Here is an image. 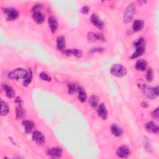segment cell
I'll return each mask as SVG.
<instances>
[{
    "instance_id": "obj_1",
    "label": "cell",
    "mask_w": 159,
    "mask_h": 159,
    "mask_svg": "<svg viewBox=\"0 0 159 159\" xmlns=\"http://www.w3.org/2000/svg\"><path fill=\"white\" fill-rule=\"evenodd\" d=\"M134 45L135 47V51L131 57L132 59H137L144 54L146 51V42L144 39L142 37L138 39L134 42Z\"/></svg>"
},
{
    "instance_id": "obj_2",
    "label": "cell",
    "mask_w": 159,
    "mask_h": 159,
    "mask_svg": "<svg viewBox=\"0 0 159 159\" xmlns=\"http://www.w3.org/2000/svg\"><path fill=\"white\" fill-rule=\"evenodd\" d=\"M136 11V7L134 3H131L126 7L123 16V21L125 23L127 24L133 19Z\"/></svg>"
},
{
    "instance_id": "obj_3",
    "label": "cell",
    "mask_w": 159,
    "mask_h": 159,
    "mask_svg": "<svg viewBox=\"0 0 159 159\" xmlns=\"http://www.w3.org/2000/svg\"><path fill=\"white\" fill-rule=\"evenodd\" d=\"M111 74L116 77H124L127 74V70L126 68L121 64L116 63L112 65L110 69Z\"/></svg>"
},
{
    "instance_id": "obj_4",
    "label": "cell",
    "mask_w": 159,
    "mask_h": 159,
    "mask_svg": "<svg viewBox=\"0 0 159 159\" xmlns=\"http://www.w3.org/2000/svg\"><path fill=\"white\" fill-rule=\"evenodd\" d=\"M144 94L149 98L155 99L158 95V86L155 88L149 86L146 84L142 88Z\"/></svg>"
},
{
    "instance_id": "obj_5",
    "label": "cell",
    "mask_w": 159,
    "mask_h": 159,
    "mask_svg": "<svg viewBox=\"0 0 159 159\" xmlns=\"http://www.w3.org/2000/svg\"><path fill=\"white\" fill-rule=\"evenodd\" d=\"M28 74V71L22 68H17L8 74V78L11 80H19L24 78Z\"/></svg>"
},
{
    "instance_id": "obj_6",
    "label": "cell",
    "mask_w": 159,
    "mask_h": 159,
    "mask_svg": "<svg viewBox=\"0 0 159 159\" xmlns=\"http://www.w3.org/2000/svg\"><path fill=\"white\" fill-rule=\"evenodd\" d=\"M4 12L6 14L7 19L8 21H14L19 16V12L17 9L12 8H5Z\"/></svg>"
},
{
    "instance_id": "obj_7",
    "label": "cell",
    "mask_w": 159,
    "mask_h": 159,
    "mask_svg": "<svg viewBox=\"0 0 159 159\" xmlns=\"http://www.w3.org/2000/svg\"><path fill=\"white\" fill-rule=\"evenodd\" d=\"M130 153H131V151L129 148L126 146H122L119 147L116 151L117 156L119 158H123L128 157Z\"/></svg>"
},
{
    "instance_id": "obj_8",
    "label": "cell",
    "mask_w": 159,
    "mask_h": 159,
    "mask_svg": "<svg viewBox=\"0 0 159 159\" xmlns=\"http://www.w3.org/2000/svg\"><path fill=\"white\" fill-rule=\"evenodd\" d=\"M32 139L34 142L40 145L45 142V137L39 131H35L32 135Z\"/></svg>"
},
{
    "instance_id": "obj_9",
    "label": "cell",
    "mask_w": 159,
    "mask_h": 159,
    "mask_svg": "<svg viewBox=\"0 0 159 159\" xmlns=\"http://www.w3.org/2000/svg\"><path fill=\"white\" fill-rule=\"evenodd\" d=\"M91 22L92 23L100 29H102L104 28L103 22L100 19V17L95 14H93L91 16Z\"/></svg>"
},
{
    "instance_id": "obj_10",
    "label": "cell",
    "mask_w": 159,
    "mask_h": 159,
    "mask_svg": "<svg viewBox=\"0 0 159 159\" xmlns=\"http://www.w3.org/2000/svg\"><path fill=\"white\" fill-rule=\"evenodd\" d=\"M63 153V150L60 147H54L51 149L48 152V155L52 158H60L62 157Z\"/></svg>"
},
{
    "instance_id": "obj_11",
    "label": "cell",
    "mask_w": 159,
    "mask_h": 159,
    "mask_svg": "<svg viewBox=\"0 0 159 159\" xmlns=\"http://www.w3.org/2000/svg\"><path fill=\"white\" fill-rule=\"evenodd\" d=\"M49 26L50 28V29L51 32L54 34L56 32L58 27H59V23L57 19L54 16H51L49 18Z\"/></svg>"
},
{
    "instance_id": "obj_12",
    "label": "cell",
    "mask_w": 159,
    "mask_h": 159,
    "mask_svg": "<svg viewBox=\"0 0 159 159\" xmlns=\"http://www.w3.org/2000/svg\"><path fill=\"white\" fill-rule=\"evenodd\" d=\"M98 116L103 120H106L108 118V111L104 104H101L98 106Z\"/></svg>"
},
{
    "instance_id": "obj_13",
    "label": "cell",
    "mask_w": 159,
    "mask_h": 159,
    "mask_svg": "<svg viewBox=\"0 0 159 159\" xmlns=\"http://www.w3.org/2000/svg\"><path fill=\"white\" fill-rule=\"evenodd\" d=\"M111 133L116 137H119L123 134V131L122 128L117 124H113L111 126Z\"/></svg>"
},
{
    "instance_id": "obj_14",
    "label": "cell",
    "mask_w": 159,
    "mask_h": 159,
    "mask_svg": "<svg viewBox=\"0 0 159 159\" xmlns=\"http://www.w3.org/2000/svg\"><path fill=\"white\" fill-rule=\"evenodd\" d=\"M2 88L5 91V92L6 93V95L8 98H12L14 97L15 92L11 86L8 85L7 84H3Z\"/></svg>"
},
{
    "instance_id": "obj_15",
    "label": "cell",
    "mask_w": 159,
    "mask_h": 159,
    "mask_svg": "<svg viewBox=\"0 0 159 159\" xmlns=\"http://www.w3.org/2000/svg\"><path fill=\"white\" fill-rule=\"evenodd\" d=\"M146 129L147 132L152 134H158V127L153 122H149L146 125Z\"/></svg>"
},
{
    "instance_id": "obj_16",
    "label": "cell",
    "mask_w": 159,
    "mask_h": 159,
    "mask_svg": "<svg viewBox=\"0 0 159 159\" xmlns=\"http://www.w3.org/2000/svg\"><path fill=\"white\" fill-rule=\"evenodd\" d=\"M64 54L68 56H75L77 57H81L82 56V52L79 49H67L63 51Z\"/></svg>"
},
{
    "instance_id": "obj_17",
    "label": "cell",
    "mask_w": 159,
    "mask_h": 159,
    "mask_svg": "<svg viewBox=\"0 0 159 159\" xmlns=\"http://www.w3.org/2000/svg\"><path fill=\"white\" fill-rule=\"evenodd\" d=\"M22 126H23L25 131L26 133H30L32 132L34 127V124L32 121L25 120L22 122Z\"/></svg>"
},
{
    "instance_id": "obj_18",
    "label": "cell",
    "mask_w": 159,
    "mask_h": 159,
    "mask_svg": "<svg viewBox=\"0 0 159 159\" xmlns=\"http://www.w3.org/2000/svg\"><path fill=\"white\" fill-rule=\"evenodd\" d=\"M144 22L142 20L137 19L135 20L133 22L132 25V29L134 32H138L140 31L144 27Z\"/></svg>"
},
{
    "instance_id": "obj_19",
    "label": "cell",
    "mask_w": 159,
    "mask_h": 159,
    "mask_svg": "<svg viewBox=\"0 0 159 159\" xmlns=\"http://www.w3.org/2000/svg\"><path fill=\"white\" fill-rule=\"evenodd\" d=\"M33 19L34 21L37 24H41L45 20L44 15L39 11L37 12H34L33 14Z\"/></svg>"
},
{
    "instance_id": "obj_20",
    "label": "cell",
    "mask_w": 159,
    "mask_h": 159,
    "mask_svg": "<svg viewBox=\"0 0 159 159\" xmlns=\"http://www.w3.org/2000/svg\"><path fill=\"white\" fill-rule=\"evenodd\" d=\"M147 68V62L144 59L138 60L135 63V69L139 71L143 72L146 70Z\"/></svg>"
},
{
    "instance_id": "obj_21",
    "label": "cell",
    "mask_w": 159,
    "mask_h": 159,
    "mask_svg": "<svg viewBox=\"0 0 159 159\" xmlns=\"http://www.w3.org/2000/svg\"><path fill=\"white\" fill-rule=\"evenodd\" d=\"M57 47L59 51H64L65 47V39L62 36H59L57 39Z\"/></svg>"
},
{
    "instance_id": "obj_22",
    "label": "cell",
    "mask_w": 159,
    "mask_h": 159,
    "mask_svg": "<svg viewBox=\"0 0 159 159\" xmlns=\"http://www.w3.org/2000/svg\"><path fill=\"white\" fill-rule=\"evenodd\" d=\"M100 98L98 96L93 95L89 99V104L92 108H96L99 106Z\"/></svg>"
},
{
    "instance_id": "obj_23",
    "label": "cell",
    "mask_w": 159,
    "mask_h": 159,
    "mask_svg": "<svg viewBox=\"0 0 159 159\" xmlns=\"http://www.w3.org/2000/svg\"><path fill=\"white\" fill-rule=\"evenodd\" d=\"M78 99H79V101L81 103L85 102L86 99H87V95H86V93L85 91V89L82 87L79 86L78 89Z\"/></svg>"
},
{
    "instance_id": "obj_24",
    "label": "cell",
    "mask_w": 159,
    "mask_h": 159,
    "mask_svg": "<svg viewBox=\"0 0 159 159\" xmlns=\"http://www.w3.org/2000/svg\"><path fill=\"white\" fill-rule=\"evenodd\" d=\"M9 112V108L8 103L4 101H2V105H1V115L2 116H6Z\"/></svg>"
},
{
    "instance_id": "obj_25",
    "label": "cell",
    "mask_w": 159,
    "mask_h": 159,
    "mask_svg": "<svg viewBox=\"0 0 159 159\" xmlns=\"http://www.w3.org/2000/svg\"><path fill=\"white\" fill-rule=\"evenodd\" d=\"M16 118L17 119H21L23 118L25 115V111L24 108L21 106V104H19V106L16 108Z\"/></svg>"
},
{
    "instance_id": "obj_26",
    "label": "cell",
    "mask_w": 159,
    "mask_h": 159,
    "mask_svg": "<svg viewBox=\"0 0 159 159\" xmlns=\"http://www.w3.org/2000/svg\"><path fill=\"white\" fill-rule=\"evenodd\" d=\"M32 73L31 70H29L28 71V74L26 75V77L24 78V81H23V85L25 86H28L32 81Z\"/></svg>"
},
{
    "instance_id": "obj_27",
    "label": "cell",
    "mask_w": 159,
    "mask_h": 159,
    "mask_svg": "<svg viewBox=\"0 0 159 159\" xmlns=\"http://www.w3.org/2000/svg\"><path fill=\"white\" fill-rule=\"evenodd\" d=\"M67 86H68V92H69V93L70 95L76 93L79 88V86L73 83H69Z\"/></svg>"
},
{
    "instance_id": "obj_28",
    "label": "cell",
    "mask_w": 159,
    "mask_h": 159,
    "mask_svg": "<svg viewBox=\"0 0 159 159\" xmlns=\"http://www.w3.org/2000/svg\"><path fill=\"white\" fill-rule=\"evenodd\" d=\"M154 77V74L153 72V70L150 68H149L147 71V74H146V79L148 81L150 82L153 80Z\"/></svg>"
},
{
    "instance_id": "obj_29",
    "label": "cell",
    "mask_w": 159,
    "mask_h": 159,
    "mask_svg": "<svg viewBox=\"0 0 159 159\" xmlns=\"http://www.w3.org/2000/svg\"><path fill=\"white\" fill-rule=\"evenodd\" d=\"M39 77L44 81H51L52 78L49 75V74H47V73L45 72H42L39 74Z\"/></svg>"
},
{
    "instance_id": "obj_30",
    "label": "cell",
    "mask_w": 159,
    "mask_h": 159,
    "mask_svg": "<svg viewBox=\"0 0 159 159\" xmlns=\"http://www.w3.org/2000/svg\"><path fill=\"white\" fill-rule=\"evenodd\" d=\"M152 116L153 118L156 119H158V108H157V109H155L152 113Z\"/></svg>"
},
{
    "instance_id": "obj_31",
    "label": "cell",
    "mask_w": 159,
    "mask_h": 159,
    "mask_svg": "<svg viewBox=\"0 0 159 159\" xmlns=\"http://www.w3.org/2000/svg\"><path fill=\"white\" fill-rule=\"evenodd\" d=\"M89 10V8L88 6H83V7L81 8V12L83 14H86L88 13Z\"/></svg>"
},
{
    "instance_id": "obj_32",
    "label": "cell",
    "mask_w": 159,
    "mask_h": 159,
    "mask_svg": "<svg viewBox=\"0 0 159 159\" xmlns=\"http://www.w3.org/2000/svg\"><path fill=\"white\" fill-rule=\"evenodd\" d=\"M41 8V5H36L35 6H34V7L32 8V11L34 12H37V11H39V10H40V9Z\"/></svg>"
},
{
    "instance_id": "obj_33",
    "label": "cell",
    "mask_w": 159,
    "mask_h": 159,
    "mask_svg": "<svg viewBox=\"0 0 159 159\" xmlns=\"http://www.w3.org/2000/svg\"><path fill=\"white\" fill-rule=\"evenodd\" d=\"M145 148H146V150H147L148 152H150L152 150L151 146L149 142H147L145 143Z\"/></svg>"
},
{
    "instance_id": "obj_34",
    "label": "cell",
    "mask_w": 159,
    "mask_h": 159,
    "mask_svg": "<svg viewBox=\"0 0 159 159\" xmlns=\"http://www.w3.org/2000/svg\"><path fill=\"white\" fill-rule=\"evenodd\" d=\"M141 106H142V108H147V107L149 106L148 103H147V102H146V101H142V102L141 103Z\"/></svg>"
}]
</instances>
